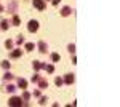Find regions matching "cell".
I'll list each match as a JSON object with an SVG mask.
<instances>
[{"label":"cell","instance_id":"obj_1","mask_svg":"<svg viewBox=\"0 0 120 107\" xmlns=\"http://www.w3.org/2000/svg\"><path fill=\"white\" fill-rule=\"evenodd\" d=\"M24 102H22V98H18V96H13V98L8 101V106H13V107H19L22 106Z\"/></svg>","mask_w":120,"mask_h":107},{"label":"cell","instance_id":"obj_2","mask_svg":"<svg viewBox=\"0 0 120 107\" xmlns=\"http://www.w3.org/2000/svg\"><path fill=\"white\" fill-rule=\"evenodd\" d=\"M27 30H29V32H32V34H34V32H37V30H38V21L30 19V21H29V24H27Z\"/></svg>","mask_w":120,"mask_h":107},{"label":"cell","instance_id":"obj_3","mask_svg":"<svg viewBox=\"0 0 120 107\" xmlns=\"http://www.w3.org/2000/svg\"><path fill=\"white\" fill-rule=\"evenodd\" d=\"M32 3H34V8H37L38 11H43V10L46 8V3H45V0H34Z\"/></svg>","mask_w":120,"mask_h":107},{"label":"cell","instance_id":"obj_4","mask_svg":"<svg viewBox=\"0 0 120 107\" xmlns=\"http://www.w3.org/2000/svg\"><path fill=\"white\" fill-rule=\"evenodd\" d=\"M7 10H8V13H16V10H18V0H11L8 3V7H7Z\"/></svg>","mask_w":120,"mask_h":107},{"label":"cell","instance_id":"obj_5","mask_svg":"<svg viewBox=\"0 0 120 107\" xmlns=\"http://www.w3.org/2000/svg\"><path fill=\"white\" fill-rule=\"evenodd\" d=\"M63 81H64L66 85H72V83L75 81L74 74H66V75H64V78H63Z\"/></svg>","mask_w":120,"mask_h":107},{"label":"cell","instance_id":"obj_6","mask_svg":"<svg viewBox=\"0 0 120 107\" xmlns=\"http://www.w3.org/2000/svg\"><path fill=\"white\" fill-rule=\"evenodd\" d=\"M37 48H38V51H40L42 54H45L46 51H48V45H46L43 40H40V42L37 43Z\"/></svg>","mask_w":120,"mask_h":107},{"label":"cell","instance_id":"obj_7","mask_svg":"<svg viewBox=\"0 0 120 107\" xmlns=\"http://www.w3.org/2000/svg\"><path fill=\"white\" fill-rule=\"evenodd\" d=\"M45 66H46L45 63H40V61H34V63H32V67H34L35 72H38L40 69H45Z\"/></svg>","mask_w":120,"mask_h":107},{"label":"cell","instance_id":"obj_8","mask_svg":"<svg viewBox=\"0 0 120 107\" xmlns=\"http://www.w3.org/2000/svg\"><path fill=\"white\" fill-rule=\"evenodd\" d=\"M38 89H45V88H48V81H46V78H38Z\"/></svg>","mask_w":120,"mask_h":107},{"label":"cell","instance_id":"obj_9","mask_svg":"<svg viewBox=\"0 0 120 107\" xmlns=\"http://www.w3.org/2000/svg\"><path fill=\"white\" fill-rule=\"evenodd\" d=\"M71 13H72V8L71 7H63L61 8V16H69Z\"/></svg>","mask_w":120,"mask_h":107},{"label":"cell","instance_id":"obj_10","mask_svg":"<svg viewBox=\"0 0 120 107\" xmlns=\"http://www.w3.org/2000/svg\"><path fill=\"white\" fill-rule=\"evenodd\" d=\"M21 54H22L21 50H13V51L10 53V58H11V59H16V58H21Z\"/></svg>","mask_w":120,"mask_h":107},{"label":"cell","instance_id":"obj_11","mask_svg":"<svg viewBox=\"0 0 120 107\" xmlns=\"http://www.w3.org/2000/svg\"><path fill=\"white\" fill-rule=\"evenodd\" d=\"M10 24H11V22H10L8 19H2V21H0V29H2V30H7Z\"/></svg>","mask_w":120,"mask_h":107},{"label":"cell","instance_id":"obj_12","mask_svg":"<svg viewBox=\"0 0 120 107\" xmlns=\"http://www.w3.org/2000/svg\"><path fill=\"white\" fill-rule=\"evenodd\" d=\"M18 86L21 89H26V88H27V80H24V78H18Z\"/></svg>","mask_w":120,"mask_h":107},{"label":"cell","instance_id":"obj_13","mask_svg":"<svg viewBox=\"0 0 120 107\" xmlns=\"http://www.w3.org/2000/svg\"><path fill=\"white\" fill-rule=\"evenodd\" d=\"M11 24H13V26H19V24H21V19H19L18 15H15V16H13V19H11Z\"/></svg>","mask_w":120,"mask_h":107},{"label":"cell","instance_id":"obj_14","mask_svg":"<svg viewBox=\"0 0 120 107\" xmlns=\"http://www.w3.org/2000/svg\"><path fill=\"white\" fill-rule=\"evenodd\" d=\"M24 48H26L27 51H32V50L35 48V45L32 43V42H27V43H24Z\"/></svg>","mask_w":120,"mask_h":107},{"label":"cell","instance_id":"obj_15","mask_svg":"<svg viewBox=\"0 0 120 107\" xmlns=\"http://www.w3.org/2000/svg\"><path fill=\"white\" fill-rule=\"evenodd\" d=\"M45 70L48 72V74H53V72H55V66H53V64H46V66H45Z\"/></svg>","mask_w":120,"mask_h":107},{"label":"cell","instance_id":"obj_16","mask_svg":"<svg viewBox=\"0 0 120 107\" xmlns=\"http://www.w3.org/2000/svg\"><path fill=\"white\" fill-rule=\"evenodd\" d=\"M59 59H61V56H59L58 53H53V54H51V61H53V63H59Z\"/></svg>","mask_w":120,"mask_h":107},{"label":"cell","instance_id":"obj_17","mask_svg":"<svg viewBox=\"0 0 120 107\" xmlns=\"http://www.w3.org/2000/svg\"><path fill=\"white\" fill-rule=\"evenodd\" d=\"M67 51H69L71 54H74L75 53V45L74 43H69V45H67Z\"/></svg>","mask_w":120,"mask_h":107},{"label":"cell","instance_id":"obj_18","mask_svg":"<svg viewBox=\"0 0 120 107\" xmlns=\"http://www.w3.org/2000/svg\"><path fill=\"white\" fill-rule=\"evenodd\" d=\"M11 78H13V74H10V72H5V74H3V81L11 80Z\"/></svg>","mask_w":120,"mask_h":107},{"label":"cell","instance_id":"obj_19","mask_svg":"<svg viewBox=\"0 0 120 107\" xmlns=\"http://www.w3.org/2000/svg\"><path fill=\"white\" fill-rule=\"evenodd\" d=\"M63 83H64V81H63L61 77H56V78H55V85H56V86H61Z\"/></svg>","mask_w":120,"mask_h":107},{"label":"cell","instance_id":"obj_20","mask_svg":"<svg viewBox=\"0 0 120 107\" xmlns=\"http://www.w3.org/2000/svg\"><path fill=\"white\" fill-rule=\"evenodd\" d=\"M30 99V93H27L26 89H24V93H22V101H29Z\"/></svg>","mask_w":120,"mask_h":107},{"label":"cell","instance_id":"obj_21","mask_svg":"<svg viewBox=\"0 0 120 107\" xmlns=\"http://www.w3.org/2000/svg\"><path fill=\"white\" fill-rule=\"evenodd\" d=\"M38 98H40V101H38V104H40V106L46 104V101H48V98H46V96H38Z\"/></svg>","mask_w":120,"mask_h":107},{"label":"cell","instance_id":"obj_22","mask_svg":"<svg viewBox=\"0 0 120 107\" xmlns=\"http://www.w3.org/2000/svg\"><path fill=\"white\" fill-rule=\"evenodd\" d=\"M5 89H7L8 93H15V91H16V86H15V85H8Z\"/></svg>","mask_w":120,"mask_h":107},{"label":"cell","instance_id":"obj_23","mask_svg":"<svg viewBox=\"0 0 120 107\" xmlns=\"http://www.w3.org/2000/svg\"><path fill=\"white\" fill-rule=\"evenodd\" d=\"M16 43L21 46V45H24V37L22 35H18V40H16Z\"/></svg>","mask_w":120,"mask_h":107},{"label":"cell","instance_id":"obj_24","mask_svg":"<svg viewBox=\"0 0 120 107\" xmlns=\"http://www.w3.org/2000/svg\"><path fill=\"white\" fill-rule=\"evenodd\" d=\"M0 66H2L5 70H7V69H10V63H8V61H2V64H0Z\"/></svg>","mask_w":120,"mask_h":107},{"label":"cell","instance_id":"obj_25","mask_svg":"<svg viewBox=\"0 0 120 107\" xmlns=\"http://www.w3.org/2000/svg\"><path fill=\"white\" fill-rule=\"evenodd\" d=\"M5 46H7L8 50H11V48H13V42H11V40H5Z\"/></svg>","mask_w":120,"mask_h":107},{"label":"cell","instance_id":"obj_26","mask_svg":"<svg viewBox=\"0 0 120 107\" xmlns=\"http://www.w3.org/2000/svg\"><path fill=\"white\" fill-rule=\"evenodd\" d=\"M38 78H40V77H38L37 74H35V75H32V83H37V81H38Z\"/></svg>","mask_w":120,"mask_h":107},{"label":"cell","instance_id":"obj_27","mask_svg":"<svg viewBox=\"0 0 120 107\" xmlns=\"http://www.w3.org/2000/svg\"><path fill=\"white\" fill-rule=\"evenodd\" d=\"M34 96H35V98L40 96V89H35V91H34Z\"/></svg>","mask_w":120,"mask_h":107},{"label":"cell","instance_id":"obj_28","mask_svg":"<svg viewBox=\"0 0 120 107\" xmlns=\"http://www.w3.org/2000/svg\"><path fill=\"white\" fill-rule=\"evenodd\" d=\"M51 3H53V5H55V7H56V5L59 3V0H51Z\"/></svg>","mask_w":120,"mask_h":107},{"label":"cell","instance_id":"obj_29","mask_svg":"<svg viewBox=\"0 0 120 107\" xmlns=\"http://www.w3.org/2000/svg\"><path fill=\"white\" fill-rule=\"evenodd\" d=\"M2 11H3V7H2V5H0V13H2Z\"/></svg>","mask_w":120,"mask_h":107},{"label":"cell","instance_id":"obj_30","mask_svg":"<svg viewBox=\"0 0 120 107\" xmlns=\"http://www.w3.org/2000/svg\"><path fill=\"white\" fill-rule=\"evenodd\" d=\"M46 2H48V0H46Z\"/></svg>","mask_w":120,"mask_h":107}]
</instances>
